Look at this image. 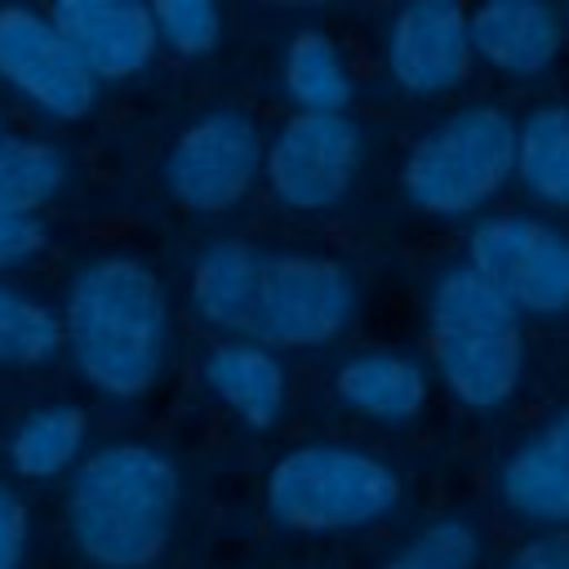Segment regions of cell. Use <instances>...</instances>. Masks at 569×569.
Returning <instances> with one entry per match:
<instances>
[{
    "instance_id": "obj_24",
    "label": "cell",
    "mask_w": 569,
    "mask_h": 569,
    "mask_svg": "<svg viewBox=\"0 0 569 569\" xmlns=\"http://www.w3.org/2000/svg\"><path fill=\"white\" fill-rule=\"evenodd\" d=\"M156 36L178 58H204L222 40V9L213 0H156Z\"/></svg>"
},
{
    "instance_id": "obj_1",
    "label": "cell",
    "mask_w": 569,
    "mask_h": 569,
    "mask_svg": "<svg viewBox=\"0 0 569 569\" xmlns=\"http://www.w3.org/2000/svg\"><path fill=\"white\" fill-rule=\"evenodd\" d=\"M62 347L98 396L124 405L151 396L169 356V298L160 276L133 253L84 262L67 284Z\"/></svg>"
},
{
    "instance_id": "obj_21",
    "label": "cell",
    "mask_w": 569,
    "mask_h": 569,
    "mask_svg": "<svg viewBox=\"0 0 569 569\" xmlns=\"http://www.w3.org/2000/svg\"><path fill=\"white\" fill-rule=\"evenodd\" d=\"M71 178L58 142L0 129V213H40Z\"/></svg>"
},
{
    "instance_id": "obj_14",
    "label": "cell",
    "mask_w": 569,
    "mask_h": 569,
    "mask_svg": "<svg viewBox=\"0 0 569 569\" xmlns=\"http://www.w3.org/2000/svg\"><path fill=\"white\" fill-rule=\"evenodd\" d=\"M471 53L507 80H533L556 67L565 44V13L542 0H489L467 13Z\"/></svg>"
},
{
    "instance_id": "obj_23",
    "label": "cell",
    "mask_w": 569,
    "mask_h": 569,
    "mask_svg": "<svg viewBox=\"0 0 569 569\" xmlns=\"http://www.w3.org/2000/svg\"><path fill=\"white\" fill-rule=\"evenodd\" d=\"M480 533L467 516H436L409 542H400L378 569H476Z\"/></svg>"
},
{
    "instance_id": "obj_16",
    "label": "cell",
    "mask_w": 569,
    "mask_h": 569,
    "mask_svg": "<svg viewBox=\"0 0 569 569\" xmlns=\"http://www.w3.org/2000/svg\"><path fill=\"white\" fill-rule=\"evenodd\" d=\"M200 373H204V387L253 431L276 427V418L284 413V396H289L284 365L276 351H267L253 338L213 342Z\"/></svg>"
},
{
    "instance_id": "obj_29",
    "label": "cell",
    "mask_w": 569,
    "mask_h": 569,
    "mask_svg": "<svg viewBox=\"0 0 569 569\" xmlns=\"http://www.w3.org/2000/svg\"><path fill=\"white\" fill-rule=\"evenodd\" d=\"M0 120H4V116H0Z\"/></svg>"
},
{
    "instance_id": "obj_22",
    "label": "cell",
    "mask_w": 569,
    "mask_h": 569,
    "mask_svg": "<svg viewBox=\"0 0 569 569\" xmlns=\"http://www.w3.org/2000/svg\"><path fill=\"white\" fill-rule=\"evenodd\" d=\"M62 351V316L36 293L0 280V365L40 369Z\"/></svg>"
},
{
    "instance_id": "obj_11",
    "label": "cell",
    "mask_w": 569,
    "mask_h": 569,
    "mask_svg": "<svg viewBox=\"0 0 569 569\" xmlns=\"http://www.w3.org/2000/svg\"><path fill=\"white\" fill-rule=\"evenodd\" d=\"M471 31L458 0H413L387 22V71L413 98L453 93L471 76Z\"/></svg>"
},
{
    "instance_id": "obj_4",
    "label": "cell",
    "mask_w": 569,
    "mask_h": 569,
    "mask_svg": "<svg viewBox=\"0 0 569 569\" xmlns=\"http://www.w3.org/2000/svg\"><path fill=\"white\" fill-rule=\"evenodd\" d=\"M267 511L293 533H347L387 520L400 507V471L360 445L307 440L284 449L267 471Z\"/></svg>"
},
{
    "instance_id": "obj_9",
    "label": "cell",
    "mask_w": 569,
    "mask_h": 569,
    "mask_svg": "<svg viewBox=\"0 0 569 569\" xmlns=\"http://www.w3.org/2000/svg\"><path fill=\"white\" fill-rule=\"evenodd\" d=\"M365 160L360 124L342 116L293 111L267 142L262 173L267 191L293 213H325L347 200Z\"/></svg>"
},
{
    "instance_id": "obj_18",
    "label": "cell",
    "mask_w": 569,
    "mask_h": 569,
    "mask_svg": "<svg viewBox=\"0 0 569 569\" xmlns=\"http://www.w3.org/2000/svg\"><path fill=\"white\" fill-rule=\"evenodd\" d=\"M284 98L307 116H342L351 107V71L338 40L320 27H298L280 58Z\"/></svg>"
},
{
    "instance_id": "obj_20",
    "label": "cell",
    "mask_w": 569,
    "mask_h": 569,
    "mask_svg": "<svg viewBox=\"0 0 569 569\" xmlns=\"http://www.w3.org/2000/svg\"><path fill=\"white\" fill-rule=\"evenodd\" d=\"M516 178L547 209H569V107L542 102L516 124Z\"/></svg>"
},
{
    "instance_id": "obj_6",
    "label": "cell",
    "mask_w": 569,
    "mask_h": 569,
    "mask_svg": "<svg viewBox=\"0 0 569 569\" xmlns=\"http://www.w3.org/2000/svg\"><path fill=\"white\" fill-rule=\"evenodd\" d=\"M262 156H267L262 124L244 107L218 102L178 129L160 173L169 196L187 213L218 218L231 213L253 191V182L262 178Z\"/></svg>"
},
{
    "instance_id": "obj_25",
    "label": "cell",
    "mask_w": 569,
    "mask_h": 569,
    "mask_svg": "<svg viewBox=\"0 0 569 569\" xmlns=\"http://www.w3.org/2000/svg\"><path fill=\"white\" fill-rule=\"evenodd\" d=\"M44 240H49V227L40 213H0V280L4 271L40 258Z\"/></svg>"
},
{
    "instance_id": "obj_3",
    "label": "cell",
    "mask_w": 569,
    "mask_h": 569,
    "mask_svg": "<svg viewBox=\"0 0 569 569\" xmlns=\"http://www.w3.org/2000/svg\"><path fill=\"white\" fill-rule=\"evenodd\" d=\"M427 347L445 391L476 413L502 409L520 391V311L467 262L445 267L427 289Z\"/></svg>"
},
{
    "instance_id": "obj_10",
    "label": "cell",
    "mask_w": 569,
    "mask_h": 569,
    "mask_svg": "<svg viewBox=\"0 0 569 569\" xmlns=\"http://www.w3.org/2000/svg\"><path fill=\"white\" fill-rule=\"evenodd\" d=\"M0 80L58 124L84 120L98 102V80L76 62L49 13L27 4L0 9Z\"/></svg>"
},
{
    "instance_id": "obj_19",
    "label": "cell",
    "mask_w": 569,
    "mask_h": 569,
    "mask_svg": "<svg viewBox=\"0 0 569 569\" xmlns=\"http://www.w3.org/2000/svg\"><path fill=\"white\" fill-rule=\"evenodd\" d=\"M89 436V418L80 405L53 400L22 413L4 440V458L22 480H53L80 462Z\"/></svg>"
},
{
    "instance_id": "obj_12",
    "label": "cell",
    "mask_w": 569,
    "mask_h": 569,
    "mask_svg": "<svg viewBox=\"0 0 569 569\" xmlns=\"http://www.w3.org/2000/svg\"><path fill=\"white\" fill-rule=\"evenodd\" d=\"M44 13L98 84L138 76L160 49L151 4L142 0H58Z\"/></svg>"
},
{
    "instance_id": "obj_5",
    "label": "cell",
    "mask_w": 569,
    "mask_h": 569,
    "mask_svg": "<svg viewBox=\"0 0 569 569\" xmlns=\"http://www.w3.org/2000/svg\"><path fill=\"white\" fill-rule=\"evenodd\" d=\"M516 178V120L471 102L436 120L400 160V191L431 218H471Z\"/></svg>"
},
{
    "instance_id": "obj_2",
    "label": "cell",
    "mask_w": 569,
    "mask_h": 569,
    "mask_svg": "<svg viewBox=\"0 0 569 569\" xmlns=\"http://www.w3.org/2000/svg\"><path fill=\"white\" fill-rule=\"evenodd\" d=\"M182 502L178 462L147 440H111L76 462L67 533L93 569H151L173 538Z\"/></svg>"
},
{
    "instance_id": "obj_15",
    "label": "cell",
    "mask_w": 569,
    "mask_h": 569,
    "mask_svg": "<svg viewBox=\"0 0 569 569\" xmlns=\"http://www.w3.org/2000/svg\"><path fill=\"white\" fill-rule=\"evenodd\" d=\"M262 271H267V253L253 240L240 236H222L213 240L196 262H191V280H187V298L191 311L227 333V338H244L253 333V316H258V293H262Z\"/></svg>"
},
{
    "instance_id": "obj_8",
    "label": "cell",
    "mask_w": 569,
    "mask_h": 569,
    "mask_svg": "<svg viewBox=\"0 0 569 569\" xmlns=\"http://www.w3.org/2000/svg\"><path fill=\"white\" fill-rule=\"evenodd\" d=\"M476 267L520 316H569V231L533 213H493L467 236Z\"/></svg>"
},
{
    "instance_id": "obj_28",
    "label": "cell",
    "mask_w": 569,
    "mask_h": 569,
    "mask_svg": "<svg viewBox=\"0 0 569 569\" xmlns=\"http://www.w3.org/2000/svg\"><path fill=\"white\" fill-rule=\"evenodd\" d=\"M565 31H569V13H565Z\"/></svg>"
},
{
    "instance_id": "obj_13",
    "label": "cell",
    "mask_w": 569,
    "mask_h": 569,
    "mask_svg": "<svg viewBox=\"0 0 569 569\" xmlns=\"http://www.w3.org/2000/svg\"><path fill=\"white\" fill-rule=\"evenodd\" d=\"M502 507L538 529H569V409L542 418L498 467Z\"/></svg>"
},
{
    "instance_id": "obj_26",
    "label": "cell",
    "mask_w": 569,
    "mask_h": 569,
    "mask_svg": "<svg viewBox=\"0 0 569 569\" xmlns=\"http://www.w3.org/2000/svg\"><path fill=\"white\" fill-rule=\"evenodd\" d=\"M31 542V511L13 485L0 480V569H22Z\"/></svg>"
},
{
    "instance_id": "obj_17",
    "label": "cell",
    "mask_w": 569,
    "mask_h": 569,
    "mask_svg": "<svg viewBox=\"0 0 569 569\" xmlns=\"http://www.w3.org/2000/svg\"><path fill=\"white\" fill-rule=\"evenodd\" d=\"M431 396L427 369L405 351H356L333 373V400L369 422H409Z\"/></svg>"
},
{
    "instance_id": "obj_7",
    "label": "cell",
    "mask_w": 569,
    "mask_h": 569,
    "mask_svg": "<svg viewBox=\"0 0 569 569\" xmlns=\"http://www.w3.org/2000/svg\"><path fill=\"white\" fill-rule=\"evenodd\" d=\"M360 311V284L347 262L329 253H276L262 271L253 342L271 347H329Z\"/></svg>"
},
{
    "instance_id": "obj_27",
    "label": "cell",
    "mask_w": 569,
    "mask_h": 569,
    "mask_svg": "<svg viewBox=\"0 0 569 569\" xmlns=\"http://www.w3.org/2000/svg\"><path fill=\"white\" fill-rule=\"evenodd\" d=\"M502 569H569V529H542L516 542Z\"/></svg>"
}]
</instances>
